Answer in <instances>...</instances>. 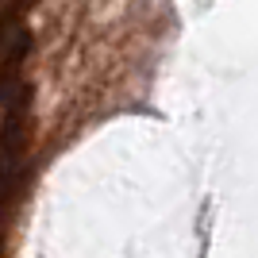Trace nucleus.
Here are the masks:
<instances>
[{"label": "nucleus", "mask_w": 258, "mask_h": 258, "mask_svg": "<svg viewBox=\"0 0 258 258\" xmlns=\"http://www.w3.org/2000/svg\"><path fill=\"white\" fill-rule=\"evenodd\" d=\"M27 151H31V85H23L4 104L0 119V247L27 181Z\"/></svg>", "instance_id": "obj_1"}, {"label": "nucleus", "mask_w": 258, "mask_h": 258, "mask_svg": "<svg viewBox=\"0 0 258 258\" xmlns=\"http://www.w3.org/2000/svg\"><path fill=\"white\" fill-rule=\"evenodd\" d=\"M39 0H8L4 8H0V58L8 54V46L20 39L27 27H23V16L35 8Z\"/></svg>", "instance_id": "obj_2"}]
</instances>
